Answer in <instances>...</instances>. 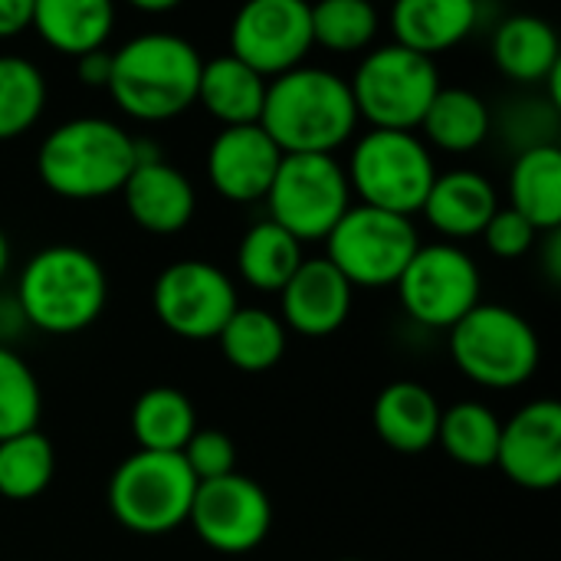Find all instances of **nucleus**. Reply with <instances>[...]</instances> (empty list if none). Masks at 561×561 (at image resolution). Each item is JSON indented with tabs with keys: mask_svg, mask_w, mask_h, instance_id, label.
<instances>
[{
	"mask_svg": "<svg viewBox=\"0 0 561 561\" xmlns=\"http://www.w3.org/2000/svg\"><path fill=\"white\" fill-rule=\"evenodd\" d=\"M118 194L135 227L154 237L181 233L197 210V194L191 178L181 168L168 164L164 158L138 161Z\"/></svg>",
	"mask_w": 561,
	"mask_h": 561,
	"instance_id": "nucleus-18",
	"label": "nucleus"
},
{
	"mask_svg": "<svg viewBox=\"0 0 561 561\" xmlns=\"http://www.w3.org/2000/svg\"><path fill=\"white\" fill-rule=\"evenodd\" d=\"M26 329V319L20 312L16 296H0V345H10V339H16Z\"/></svg>",
	"mask_w": 561,
	"mask_h": 561,
	"instance_id": "nucleus-39",
	"label": "nucleus"
},
{
	"mask_svg": "<svg viewBox=\"0 0 561 561\" xmlns=\"http://www.w3.org/2000/svg\"><path fill=\"white\" fill-rule=\"evenodd\" d=\"M151 306L171 335L207 342L220 335L240 302L233 279L220 266L207 260H178L158 273Z\"/></svg>",
	"mask_w": 561,
	"mask_h": 561,
	"instance_id": "nucleus-12",
	"label": "nucleus"
},
{
	"mask_svg": "<svg viewBox=\"0 0 561 561\" xmlns=\"http://www.w3.org/2000/svg\"><path fill=\"white\" fill-rule=\"evenodd\" d=\"M56 473V450L39 431H23L0 440V496L26 503L46 493Z\"/></svg>",
	"mask_w": 561,
	"mask_h": 561,
	"instance_id": "nucleus-33",
	"label": "nucleus"
},
{
	"mask_svg": "<svg viewBox=\"0 0 561 561\" xmlns=\"http://www.w3.org/2000/svg\"><path fill=\"white\" fill-rule=\"evenodd\" d=\"M348 79L322 66H296L266 82L260 128L283 154H335L358 128Z\"/></svg>",
	"mask_w": 561,
	"mask_h": 561,
	"instance_id": "nucleus-1",
	"label": "nucleus"
},
{
	"mask_svg": "<svg viewBox=\"0 0 561 561\" xmlns=\"http://www.w3.org/2000/svg\"><path fill=\"white\" fill-rule=\"evenodd\" d=\"M201 53L191 39L151 30L112 49L108 92L135 122H171L197 102Z\"/></svg>",
	"mask_w": 561,
	"mask_h": 561,
	"instance_id": "nucleus-2",
	"label": "nucleus"
},
{
	"mask_svg": "<svg viewBox=\"0 0 561 561\" xmlns=\"http://www.w3.org/2000/svg\"><path fill=\"white\" fill-rule=\"evenodd\" d=\"M263 201L273 224L299 243H316L352 207V184L335 154H283Z\"/></svg>",
	"mask_w": 561,
	"mask_h": 561,
	"instance_id": "nucleus-10",
	"label": "nucleus"
},
{
	"mask_svg": "<svg viewBox=\"0 0 561 561\" xmlns=\"http://www.w3.org/2000/svg\"><path fill=\"white\" fill-rule=\"evenodd\" d=\"M500 207V194L493 181L473 168H454V171H437L421 214L427 224L447 237L450 243L457 240H473L483 233L490 217Z\"/></svg>",
	"mask_w": 561,
	"mask_h": 561,
	"instance_id": "nucleus-19",
	"label": "nucleus"
},
{
	"mask_svg": "<svg viewBox=\"0 0 561 561\" xmlns=\"http://www.w3.org/2000/svg\"><path fill=\"white\" fill-rule=\"evenodd\" d=\"M309 0H243L230 23V56L276 79L312 53Z\"/></svg>",
	"mask_w": 561,
	"mask_h": 561,
	"instance_id": "nucleus-13",
	"label": "nucleus"
},
{
	"mask_svg": "<svg viewBox=\"0 0 561 561\" xmlns=\"http://www.w3.org/2000/svg\"><path fill=\"white\" fill-rule=\"evenodd\" d=\"M7 270H10V240H7V233L0 230V283H3V276H7Z\"/></svg>",
	"mask_w": 561,
	"mask_h": 561,
	"instance_id": "nucleus-41",
	"label": "nucleus"
},
{
	"mask_svg": "<svg viewBox=\"0 0 561 561\" xmlns=\"http://www.w3.org/2000/svg\"><path fill=\"white\" fill-rule=\"evenodd\" d=\"M352 296L355 286L325 256L302 260L279 289V322L306 339H325L348 322Z\"/></svg>",
	"mask_w": 561,
	"mask_h": 561,
	"instance_id": "nucleus-17",
	"label": "nucleus"
},
{
	"mask_svg": "<svg viewBox=\"0 0 561 561\" xmlns=\"http://www.w3.org/2000/svg\"><path fill=\"white\" fill-rule=\"evenodd\" d=\"M500 431H503V421L486 404L460 401L440 411L437 444L454 463L470 467V470H486V467H496Z\"/></svg>",
	"mask_w": 561,
	"mask_h": 561,
	"instance_id": "nucleus-30",
	"label": "nucleus"
},
{
	"mask_svg": "<svg viewBox=\"0 0 561 561\" xmlns=\"http://www.w3.org/2000/svg\"><path fill=\"white\" fill-rule=\"evenodd\" d=\"M224 358L240 371H270L286 352V325L260 306H237L217 335Z\"/></svg>",
	"mask_w": 561,
	"mask_h": 561,
	"instance_id": "nucleus-29",
	"label": "nucleus"
},
{
	"mask_svg": "<svg viewBox=\"0 0 561 561\" xmlns=\"http://www.w3.org/2000/svg\"><path fill=\"white\" fill-rule=\"evenodd\" d=\"M135 164V138L102 115H79L56 125L36 151L39 181L62 201L112 197Z\"/></svg>",
	"mask_w": 561,
	"mask_h": 561,
	"instance_id": "nucleus-3",
	"label": "nucleus"
},
{
	"mask_svg": "<svg viewBox=\"0 0 561 561\" xmlns=\"http://www.w3.org/2000/svg\"><path fill=\"white\" fill-rule=\"evenodd\" d=\"M510 207L519 210L539 233L561 224V148L556 141L529 145L510 171Z\"/></svg>",
	"mask_w": 561,
	"mask_h": 561,
	"instance_id": "nucleus-25",
	"label": "nucleus"
},
{
	"mask_svg": "<svg viewBox=\"0 0 561 561\" xmlns=\"http://www.w3.org/2000/svg\"><path fill=\"white\" fill-rule=\"evenodd\" d=\"M33 26V0H0V39H13Z\"/></svg>",
	"mask_w": 561,
	"mask_h": 561,
	"instance_id": "nucleus-38",
	"label": "nucleus"
},
{
	"mask_svg": "<svg viewBox=\"0 0 561 561\" xmlns=\"http://www.w3.org/2000/svg\"><path fill=\"white\" fill-rule=\"evenodd\" d=\"M279 161L283 151L260 125H233L214 135L204 168L220 197L233 204H253L266 197Z\"/></svg>",
	"mask_w": 561,
	"mask_h": 561,
	"instance_id": "nucleus-16",
	"label": "nucleus"
},
{
	"mask_svg": "<svg viewBox=\"0 0 561 561\" xmlns=\"http://www.w3.org/2000/svg\"><path fill=\"white\" fill-rule=\"evenodd\" d=\"M125 3L135 7V10H141V13H168V10L181 7L184 0H125Z\"/></svg>",
	"mask_w": 561,
	"mask_h": 561,
	"instance_id": "nucleus-40",
	"label": "nucleus"
},
{
	"mask_svg": "<svg viewBox=\"0 0 561 561\" xmlns=\"http://www.w3.org/2000/svg\"><path fill=\"white\" fill-rule=\"evenodd\" d=\"M447 332L454 365L480 388L513 391L539 371V335L519 312L506 306L480 302Z\"/></svg>",
	"mask_w": 561,
	"mask_h": 561,
	"instance_id": "nucleus-5",
	"label": "nucleus"
},
{
	"mask_svg": "<svg viewBox=\"0 0 561 561\" xmlns=\"http://www.w3.org/2000/svg\"><path fill=\"white\" fill-rule=\"evenodd\" d=\"M76 72H79V82L89 85V89H105L108 85V76H112V49H92V53H82L76 56Z\"/></svg>",
	"mask_w": 561,
	"mask_h": 561,
	"instance_id": "nucleus-37",
	"label": "nucleus"
},
{
	"mask_svg": "<svg viewBox=\"0 0 561 561\" xmlns=\"http://www.w3.org/2000/svg\"><path fill=\"white\" fill-rule=\"evenodd\" d=\"M496 69L519 85H542L561 62L559 33L546 16L513 13L493 33Z\"/></svg>",
	"mask_w": 561,
	"mask_h": 561,
	"instance_id": "nucleus-22",
	"label": "nucleus"
},
{
	"mask_svg": "<svg viewBox=\"0 0 561 561\" xmlns=\"http://www.w3.org/2000/svg\"><path fill=\"white\" fill-rule=\"evenodd\" d=\"M13 296L26 325L46 335H76L102 316L108 279L89 250L53 243L26 260Z\"/></svg>",
	"mask_w": 561,
	"mask_h": 561,
	"instance_id": "nucleus-4",
	"label": "nucleus"
},
{
	"mask_svg": "<svg viewBox=\"0 0 561 561\" xmlns=\"http://www.w3.org/2000/svg\"><path fill=\"white\" fill-rule=\"evenodd\" d=\"M325 260L362 289L394 286L421 247L411 217L378 210L368 204H352L342 220L325 237Z\"/></svg>",
	"mask_w": 561,
	"mask_h": 561,
	"instance_id": "nucleus-9",
	"label": "nucleus"
},
{
	"mask_svg": "<svg viewBox=\"0 0 561 561\" xmlns=\"http://www.w3.org/2000/svg\"><path fill=\"white\" fill-rule=\"evenodd\" d=\"M388 23L394 43L434 59L477 30L480 0H394Z\"/></svg>",
	"mask_w": 561,
	"mask_h": 561,
	"instance_id": "nucleus-20",
	"label": "nucleus"
},
{
	"mask_svg": "<svg viewBox=\"0 0 561 561\" xmlns=\"http://www.w3.org/2000/svg\"><path fill=\"white\" fill-rule=\"evenodd\" d=\"M302 260V243L270 217L253 224L237 247V273L256 293H279Z\"/></svg>",
	"mask_w": 561,
	"mask_h": 561,
	"instance_id": "nucleus-28",
	"label": "nucleus"
},
{
	"mask_svg": "<svg viewBox=\"0 0 561 561\" xmlns=\"http://www.w3.org/2000/svg\"><path fill=\"white\" fill-rule=\"evenodd\" d=\"M181 457L197 483L237 473V447H233L230 434H224L217 427H197L191 434V440L184 444Z\"/></svg>",
	"mask_w": 561,
	"mask_h": 561,
	"instance_id": "nucleus-35",
	"label": "nucleus"
},
{
	"mask_svg": "<svg viewBox=\"0 0 561 561\" xmlns=\"http://www.w3.org/2000/svg\"><path fill=\"white\" fill-rule=\"evenodd\" d=\"M480 237L486 240V247H490L493 256H500V260H519V256H526L536 247L539 230L519 210L496 207V214L490 217V224L483 227Z\"/></svg>",
	"mask_w": 561,
	"mask_h": 561,
	"instance_id": "nucleus-36",
	"label": "nucleus"
},
{
	"mask_svg": "<svg viewBox=\"0 0 561 561\" xmlns=\"http://www.w3.org/2000/svg\"><path fill=\"white\" fill-rule=\"evenodd\" d=\"M345 174L362 204L414 217L437 178V164L417 131L371 128L355 141Z\"/></svg>",
	"mask_w": 561,
	"mask_h": 561,
	"instance_id": "nucleus-6",
	"label": "nucleus"
},
{
	"mask_svg": "<svg viewBox=\"0 0 561 561\" xmlns=\"http://www.w3.org/2000/svg\"><path fill=\"white\" fill-rule=\"evenodd\" d=\"M197 431V411L191 398L178 388H148L131 404V437L138 450L151 454H181L191 434Z\"/></svg>",
	"mask_w": 561,
	"mask_h": 561,
	"instance_id": "nucleus-27",
	"label": "nucleus"
},
{
	"mask_svg": "<svg viewBox=\"0 0 561 561\" xmlns=\"http://www.w3.org/2000/svg\"><path fill=\"white\" fill-rule=\"evenodd\" d=\"M339 561H362V559H339Z\"/></svg>",
	"mask_w": 561,
	"mask_h": 561,
	"instance_id": "nucleus-42",
	"label": "nucleus"
},
{
	"mask_svg": "<svg viewBox=\"0 0 561 561\" xmlns=\"http://www.w3.org/2000/svg\"><path fill=\"white\" fill-rule=\"evenodd\" d=\"M312 13V43L335 53H368L381 30V13L371 0H316Z\"/></svg>",
	"mask_w": 561,
	"mask_h": 561,
	"instance_id": "nucleus-31",
	"label": "nucleus"
},
{
	"mask_svg": "<svg viewBox=\"0 0 561 561\" xmlns=\"http://www.w3.org/2000/svg\"><path fill=\"white\" fill-rule=\"evenodd\" d=\"M348 89L358 118H365L371 128L417 131L440 89V72L431 56L401 43H385L362 56Z\"/></svg>",
	"mask_w": 561,
	"mask_h": 561,
	"instance_id": "nucleus-8",
	"label": "nucleus"
},
{
	"mask_svg": "<svg viewBox=\"0 0 561 561\" xmlns=\"http://www.w3.org/2000/svg\"><path fill=\"white\" fill-rule=\"evenodd\" d=\"M39 414L43 394L33 368L10 345H0V440L36 431Z\"/></svg>",
	"mask_w": 561,
	"mask_h": 561,
	"instance_id": "nucleus-34",
	"label": "nucleus"
},
{
	"mask_svg": "<svg viewBox=\"0 0 561 561\" xmlns=\"http://www.w3.org/2000/svg\"><path fill=\"white\" fill-rule=\"evenodd\" d=\"M496 467L510 483L546 493L561 483V404L539 398L516 411L500 431Z\"/></svg>",
	"mask_w": 561,
	"mask_h": 561,
	"instance_id": "nucleus-15",
	"label": "nucleus"
},
{
	"mask_svg": "<svg viewBox=\"0 0 561 561\" xmlns=\"http://www.w3.org/2000/svg\"><path fill=\"white\" fill-rule=\"evenodd\" d=\"M266 82L270 79H263L256 69L224 53L217 59H204L197 79V105H204V112L224 128L256 125L266 99Z\"/></svg>",
	"mask_w": 561,
	"mask_h": 561,
	"instance_id": "nucleus-23",
	"label": "nucleus"
},
{
	"mask_svg": "<svg viewBox=\"0 0 561 561\" xmlns=\"http://www.w3.org/2000/svg\"><path fill=\"white\" fill-rule=\"evenodd\" d=\"M33 30L49 49L76 59L108 43L115 0H33Z\"/></svg>",
	"mask_w": 561,
	"mask_h": 561,
	"instance_id": "nucleus-24",
	"label": "nucleus"
},
{
	"mask_svg": "<svg viewBox=\"0 0 561 561\" xmlns=\"http://www.w3.org/2000/svg\"><path fill=\"white\" fill-rule=\"evenodd\" d=\"M394 286L404 312L427 329H454L473 306L483 302L480 266L450 240L427 247L421 243Z\"/></svg>",
	"mask_w": 561,
	"mask_h": 561,
	"instance_id": "nucleus-11",
	"label": "nucleus"
},
{
	"mask_svg": "<svg viewBox=\"0 0 561 561\" xmlns=\"http://www.w3.org/2000/svg\"><path fill=\"white\" fill-rule=\"evenodd\" d=\"M46 76L26 56H0V141L26 135L46 112Z\"/></svg>",
	"mask_w": 561,
	"mask_h": 561,
	"instance_id": "nucleus-32",
	"label": "nucleus"
},
{
	"mask_svg": "<svg viewBox=\"0 0 561 561\" xmlns=\"http://www.w3.org/2000/svg\"><path fill=\"white\" fill-rule=\"evenodd\" d=\"M197 480L181 454L135 450L108 477V513L135 536H168L187 523Z\"/></svg>",
	"mask_w": 561,
	"mask_h": 561,
	"instance_id": "nucleus-7",
	"label": "nucleus"
},
{
	"mask_svg": "<svg viewBox=\"0 0 561 561\" xmlns=\"http://www.w3.org/2000/svg\"><path fill=\"white\" fill-rule=\"evenodd\" d=\"M187 523L207 549L243 556L270 536L273 503L256 480L243 473H227L197 483Z\"/></svg>",
	"mask_w": 561,
	"mask_h": 561,
	"instance_id": "nucleus-14",
	"label": "nucleus"
},
{
	"mask_svg": "<svg viewBox=\"0 0 561 561\" xmlns=\"http://www.w3.org/2000/svg\"><path fill=\"white\" fill-rule=\"evenodd\" d=\"M440 401L431 388L417 381L388 385L371 408L375 434L398 454H424L437 444Z\"/></svg>",
	"mask_w": 561,
	"mask_h": 561,
	"instance_id": "nucleus-21",
	"label": "nucleus"
},
{
	"mask_svg": "<svg viewBox=\"0 0 561 561\" xmlns=\"http://www.w3.org/2000/svg\"><path fill=\"white\" fill-rule=\"evenodd\" d=\"M417 128L427 148H437L447 154H467L490 138L493 115H490V105L477 92L440 85Z\"/></svg>",
	"mask_w": 561,
	"mask_h": 561,
	"instance_id": "nucleus-26",
	"label": "nucleus"
}]
</instances>
